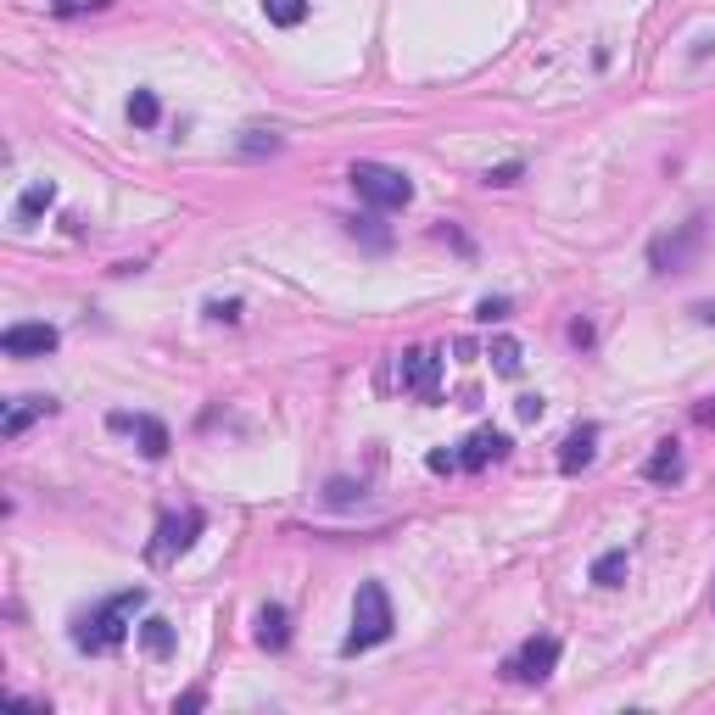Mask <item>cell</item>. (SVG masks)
Masks as SVG:
<instances>
[{
    "instance_id": "3957f363",
    "label": "cell",
    "mask_w": 715,
    "mask_h": 715,
    "mask_svg": "<svg viewBox=\"0 0 715 715\" xmlns=\"http://www.w3.org/2000/svg\"><path fill=\"white\" fill-rule=\"evenodd\" d=\"M347 185L358 191V202H370L375 213H402L413 202V185H408V173L386 168V162H352L347 168Z\"/></svg>"
},
{
    "instance_id": "603a6c76",
    "label": "cell",
    "mask_w": 715,
    "mask_h": 715,
    "mask_svg": "<svg viewBox=\"0 0 715 715\" xmlns=\"http://www.w3.org/2000/svg\"><path fill=\"white\" fill-rule=\"evenodd\" d=\"M241 151H247V157H263V151L274 157V151H280V135H263V129H247V140H241Z\"/></svg>"
},
{
    "instance_id": "9a60e30c",
    "label": "cell",
    "mask_w": 715,
    "mask_h": 715,
    "mask_svg": "<svg viewBox=\"0 0 715 715\" xmlns=\"http://www.w3.org/2000/svg\"><path fill=\"white\" fill-rule=\"evenodd\" d=\"M140 648L151 654V660H168V654H173V626L162 615H146L140 621Z\"/></svg>"
},
{
    "instance_id": "8fae6325",
    "label": "cell",
    "mask_w": 715,
    "mask_h": 715,
    "mask_svg": "<svg viewBox=\"0 0 715 715\" xmlns=\"http://www.w3.org/2000/svg\"><path fill=\"white\" fill-rule=\"evenodd\" d=\"M643 475H648V481H654V487H677V481H682V475H688V458H682V447H677V442H660V447H654V453H648V464H643Z\"/></svg>"
},
{
    "instance_id": "8992f818",
    "label": "cell",
    "mask_w": 715,
    "mask_h": 715,
    "mask_svg": "<svg viewBox=\"0 0 715 715\" xmlns=\"http://www.w3.org/2000/svg\"><path fill=\"white\" fill-rule=\"evenodd\" d=\"M397 386L413 397V402H436L442 397V358L431 347H408L397 358Z\"/></svg>"
},
{
    "instance_id": "5b68a950",
    "label": "cell",
    "mask_w": 715,
    "mask_h": 715,
    "mask_svg": "<svg viewBox=\"0 0 715 715\" xmlns=\"http://www.w3.org/2000/svg\"><path fill=\"white\" fill-rule=\"evenodd\" d=\"M207 531V514L202 509H185V514H162L157 520V536H151V548H146V559L151 565H173L179 554H185L196 536Z\"/></svg>"
},
{
    "instance_id": "ba28073f",
    "label": "cell",
    "mask_w": 715,
    "mask_h": 715,
    "mask_svg": "<svg viewBox=\"0 0 715 715\" xmlns=\"http://www.w3.org/2000/svg\"><path fill=\"white\" fill-rule=\"evenodd\" d=\"M106 431H117V436H135L146 458H168V447H173L168 425H162V420H151V413H106Z\"/></svg>"
},
{
    "instance_id": "4dcf8cb0",
    "label": "cell",
    "mask_w": 715,
    "mask_h": 715,
    "mask_svg": "<svg viewBox=\"0 0 715 715\" xmlns=\"http://www.w3.org/2000/svg\"><path fill=\"white\" fill-rule=\"evenodd\" d=\"M693 420H699V425H710V431H715V397H710V402H699V408H693Z\"/></svg>"
},
{
    "instance_id": "6da1fadb",
    "label": "cell",
    "mask_w": 715,
    "mask_h": 715,
    "mask_svg": "<svg viewBox=\"0 0 715 715\" xmlns=\"http://www.w3.org/2000/svg\"><path fill=\"white\" fill-rule=\"evenodd\" d=\"M140 610H146V587H129V592H117V599L95 604L90 615L73 621V648H79V654H106V648H117V643L129 637V626H135Z\"/></svg>"
},
{
    "instance_id": "d6a6232c",
    "label": "cell",
    "mask_w": 715,
    "mask_h": 715,
    "mask_svg": "<svg viewBox=\"0 0 715 715\" xmlns=\"http://www.w3.org/2000/svg\"><path fill=\"white\" fill-rule=\"evenodd\" d=\"M693 319H699V325H715V303H693Z\"/></svg>"
},
{
    "instance_id": "30bf717a",
    "label": "cell",
    "mask_w": 715,
    "mask_h": 715,
    "mask_svg": "<svg viewBox=\"0 0 715 715\" xmlns=\"http://www.w3.org/2000/svg\"><path fill=\"white\" fill-rule=\"evenodd\" d=\"M498 458H509V436L492 431V425L469 431L464 447H458V469H487V464H498Z\"/></svg>"
},
{
    "instance_id": "2e32d148",
    "label": "cell",
    "mask_w": 715,
    "mask_h": 715,
    "mask_svg": "<svg viewBox=\"0 0 715 715\" xmlns=\"http://www.w3.org/2000/svg\"><path fill=\"white\" fill-rule=\"evenodd\" d=\"M626 570H632V554H626V548H610V554L592 559V581H599V587H621Z\"/></svg>"
},
{
    "instance_id": "ac0fdd59",
    "label": "cell",
    "mask_w": 715,
    "mask_h": 715,
    "mask_svg": "<svg viewBox=\"0 0 715 715\" xmlns=\"http://www.w3.org/2000/svg\"><path fill=\"white\" fill-rule=\"evenodd\" d=\"M157 117H162V101H157L151 90H135V95H129V124H135V129H157Z\"/></svg>"
},
{
    "instance_id": "e0dca14e",
    "label": "cell",
    "mask_w": 715,
    "mask_h": 715,
    "mask_svg": "<svg viewBox=\"0 0 715 715\" xmlns=\"http://www.w3.org/2000/svg\"><path fill=\"white\" fill-rule=\"evenodd\" d=\"M263 18L274 29H296V23H308V0H263Z\"/></svg>"
},
{
    "instance_id": "f546056e",
    "label": "cell",
    "mask_w": 715,
    "mask_h": 715,
    "mask_svg": "<svg viewBox=\"0 0 715 715\" xmlns=\"http://www.w3.org/2000/svg\"><path fill=\"white\" fill-rule=\"evenodd\" d=\"M570 341H576V347H592V325L576 319V325H570Z\"/></svg>"
},
{
    "instance_id": "5bb4252c",
    "label": "cell",
    "mask_w": 715,
    "mask_h": 715,
    "mask_svg": "<svg viewBox=\"0 0 715 715\" xmlns=\"http://www.w3.org/2000/svg\"><path fill=\"white\" fill-rule=\"evenodd\" d=\"M258 643H263L269 654H280V648L291 643V615H285V604H263V610H258Z\"/></svg>"
},
{
    "instance_id": "52a82bcc",
    "label": "cell",
    "mask_w": 715,
    "mask_h": 715,
    "mask_svg": "<svg viewBox=\"0 0 715 715\" xmlns=\"http://www.w3.org/2000/svg\"><path fill=\"white\" fill-rule=\"evenodd\" d=\"M699 241H704V218H699V213H693L677 235H660V241H648V263H654V274H682V269L693 263Z\"/></svg>"
},
{
    "instance_id": "1f68e13d",
    "label": "cell",
    "mask_w": 715,
    "mask_h": 715,
    "mask_svg": "<svg viewBox=\"0 0 715 715\" xmlns=\"http://www.w3.org/2000/svg\"><path fill=\"white\" fill-rule=\"evenodd\" d=\"M202 704H207V693H179L173 699V710H202Z\"/></svg>"
},
{
    "instance_id": "484cf974",
    "label": "cell",
    "mask_w": 715,
    "mask_h": 715,
    "mask_svg": "<svg viewBox=\"0 0 715 715\" xmlns=\"http://www.w3.org/2000/svg\"><path fill=\"white\" fill-rule=\"evenodd\" d=\"M325 498H330V509H347V503L358 498V487H352V481H341V475H336V481H330V492H325Z\"/></svg>"
},
{
    "instance_id": "cb8c5ba5",
    "label": "cell",
    "mask_w": 715,
    "mask_h": 715,
    "mask_svg": "<svg viewBox=\"0 0 715 715\" xmlns=\"http://www.w3.org/2000/svg\"><path fill=\"white\" fill-rule=\"evenodd\" d=\"M101 7H112V0H50L56 18H79V12H101Z\"/></svg>"
},
{
    "instance_id": "d4e9b609",
    "label": "cell",
    "mask_w": 715,
    "mask_h": 715,
    "mask_svg": "<svg viewBox=\"0 0 715 715\" xmlns=\"http://www.w3.org/2000/svg\"><path fill=\"white\" fill-rule=\"evenodd\" d=\"M207 319H218V325H235V319H241V303H235V296H229V303H218V296H213V303H207Z\"/></svg>"
},
{
    "instance_id": "4fadbf2b",
    "label": "cell",
    "mask_w": 715,
    "mask_h": 715,
    "mask_svg": "<svg viewBox=\"0 0 715 715\" xmlns=\"http://www.w3.org/2000/svg\"><path fill=\"white\" fill-rule=\"evenodd\" d=\"M45 413H56V402H50V397H23V402H12V408H7V420H0V436L18 442L34 420H45Z\"/></svg>"
},
{
    "instance_id": "44dd1931",
    "label": "cell",
    "mask_w": 715,
    "mask_h": 715,
    "mask_svg": "<svg viewBox=\"0 0 715 715\" xmlns=\"http://www.w3.org/2000/svg\"><path fill=\"white\" fill-rule=\"evenodd\" d=\"M487 358H492V370H498V375H520V341H509V336H498Z\"/></svg>"
},
{
    "instance_id": "ffe728a7",
    "label": "cell",
    "mask_w": 715,
    "mask_h": 715,
    "mask_svg": "<svg viewBox=\"0 0 715 715\" xmlns=\"http://www.w3.org/2000/svg\"><path fill=\"white\" fill-rule=\"evenodd\" d=\"M347 235H352V241H364V247H375V252L391 247V235H386L375 218H347Z\"/></svg>"
},
{
    "instance_id": "7c38bea8",
    "label": "cell",
    "mask_w": 715,
    "mask_h": 715,
    "mask_svg": "<svg viewBox=\"0 0 715 715\" xmlns=\"http://www.w3.org/2000/svg\"><path fill=\"white\" fill-rule=\"evenodd\" d=\"M592 453H599V425H576L570 436H565V447H559V469L565 475H576V469H587L592 464Z\"/></svg>"
},
{
    "instance_id": "7a4b0ae2",
    "label": "cell",
    "mask_w": 715,
    "mask_h": 715,
    "mask_svg": "<svg viewBox=\"0 0 715 715\" xmlns=\"http://www.w3.org/2000/svg\"><path fill=\"white\" fill-rule=\"evenodd\" d=\"M397 615H391V599H386V587L381 581H364L358 587V599H352V632L341 637V654H364V648H381L391 637Z\"/></svg>"
},
{
    "instance_id": "4316f807",
    "label": "cell",
    "mask_w": 715,
    "mask_h": 715,
    "mask_svg": "<svg viewBox=\"0 0 715 715\" xmlns=\"http://www.w3.org/2000/svg\"><path fill=\"white\" fill-rule=\"evenodd\" d=\"M520 173H525L520 162H498V168H487V185H514Z\"/></svg>"
},
{
    "instance_id": "277c9868",
    "label": "cell",
    "mask_w": 715,
    "mask_h": 715,
    "mask_svg": "<svg viewBox=\"0 0 715 715\" xmlns=\"http://www.w3.org/2000/svg\"><path fill=\"white\" fill-rule=\"evenodd\" d=\"M554 666H559V637H525L509 660H503V677L509 682H520V688H536V682H548L554 677Z\"/></svg>"
},
{
    "instance_id": "f1b7e54d",
    "label": "cell",
    "mask_w": 715,
    "mask_h": 715,
    "mask_svg": "<svg viewBox=\"0 0 715 715\" xmlns=\"http://www.w3.org/2000/svg\"><path fill=\"white\" fill-rule=\"evenodd\" d=\"M425 464H431L436 475H453V469H458V453H442V447H436V453H431Z\"/></svg>"
},
{
    "instance_id": "9c48e42d",
    "label": "cell",
    "mask_w": 715,
    "mask_h": 715,
    "mask_svg": "<svg viewBox=\"0 0 715 715\" xmlns=\"http://www.w3.org/2000/svg\"><path fill=\"white\" fill-rule=\"evenodd\" d=\"M56 325H12L7 336H0V352L7 358H45V352H56Z\"/></svg>"
},
{
    "instance_id": "d6986e66",
    "label": "cell",
    "mask_w": 715,
    "mask_h": 715,
    "mask_svg": "<svg viewBox=\"0 0 715 715\" xmlns=\"http://www.w3.org/2000/svg\"><path fill=\"white\" fill-rule=\"evenodd\" d=\"M50 202H56V191H50V185H29V191L18 196V213H12V218H18V224H34Z\"/></svg>"
},
{
    "instance_id": "7402d4cb",
    "label": "cell",
    "mask_w": 715,
    "mask_h": 715,
    "mask_svg": "<svg viewBox=\"0 0 715 715\" xmlns=\"http://www.w3.org/2000/svg\"><path fill=\"white\" fill-rule=\"evenodd\" d=\"M475 319H481V325H503L509 319V296H481V303H475Z\"/></svg>"
},
{
    "instance_id": "83f0119b",
    "label": "cell",
    "mask_w": 715,
    "mask_h": 715,
    "mask_svg": "<svg viewBox=\"0 0 715 715\" xmlns=\"http://www.w3.org/2000/svg\"><path fill=\"white\" fill-rule=\"evenodd\" d=\"M514 408H520V420H543V408H548V402L536 397V391H525V397H520Z\"/></svg>"
}]
</instances>
